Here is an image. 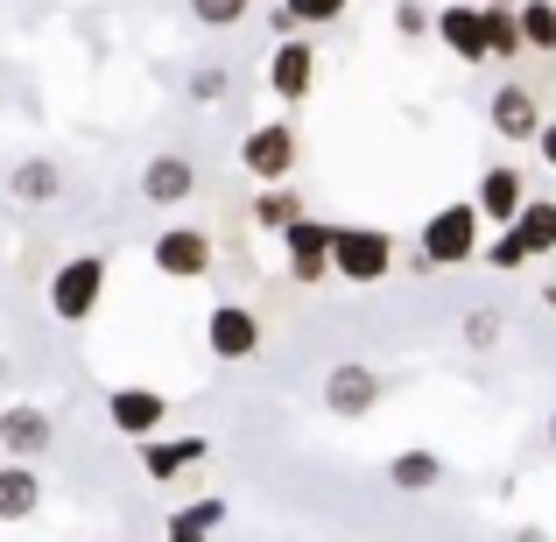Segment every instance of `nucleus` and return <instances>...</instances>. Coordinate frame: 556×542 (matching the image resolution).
Wrapping results in <instances>:
<instances>
[{"label": "nucleus", "mask_w": 556, "mask_h": 542, "mask_svg": "<svg viewBox=\"0 0 556 542\" xmlns=\"http://www.w3.org/2000/svg\"><path fill=\"white\" fill-rule=\"evenodd\" d=\"M521 42L529 50H556V0H521Z\"/></svg>", "instance_id": "24"}, {"label": "nucleus", "mask_w": 556, "mask_h": 542, "mask_svg": "<svg viewBox=\"0 0 556 542\" xmlns=\"http://www.w3.org/2000/svg\"><path fill=\"white\" fill-rule=\"evenodd\" d=\"M311 78H317V50L303 36H282L275 56H268V92L296 106V99H311Z\"/></svg>", "instance_id": "12"}, {"label": "nucleus", "mask_w": 556, "mask_h": 542, "mask_svg": "<svg viewBox=\"0 0 556 542\" xmlns=\"http://www.w3.org/2000/svg\"><path fill=\"white\" fill-rule=\"evenodd\" d=\"M240 163H247V177H254L261 190H268V184H282L289 169H296V127H282V121L254 127V135L240 141Z\"/></svg>", "instance_id": "6"}, {"label": "nucleus", "mask_w": 556, "mask_h": 542, "mask_svg": "<svg viewBox=\"0 0 556 542\" xmlns=\"http://www.w3.org/2000/svg\"><path fill=\"white\" fill-rule=\"evenodd\" d=\"M42 507V479H36V465H0V521H28Z\"/></svg>", "instance_id": "18"}, {"label": "nucleus", "mask_w": 556, "mask_h": 542, "mask_svg": "<svg viewBox=\"0 0 556 542\" xmlns=\"http://www.w3.org/2000/svg\"><path fill=\"white\" fill-rule=\"evenodd\" d=\"M493 268H501V275H515V268H529V247H521V232L515 226H507V232H493Z\"/></svg>", "instance_id": "27"}, {"label": "nucleus", "mask_w": 556, "mask_h": 542, "mask_svg": "<svg viewBox=\"0 0 556 542\" xmlns=\"http://www.w3.org/2000/svg\"><path fill=\"white\" fill-rule=\"evenodd\" d=\"M226 521V501L218 493H204V501H190L169 515V542H212V529Z\"/></svg>", "instance_id": "20"}, {"label": "nucleus", "mask_w": 556, "mask_h": 542, "mask_svg": "<svg viewBox=\"0 0 556 542\" xmlns=\"http://www.w3.org/2000/svg\"><path fill=\"white\" fill-rule=\"evenodd\" d=\"M149 261H155V275H169V282H198V275H212V232L169 226V232H155Z\"/></svg>", "instance_id": "5"}, {"label": "nucleus", "mask_w": 556, "mask_h": 542, "mask_svg": "<svg viewBox=\"0 0 556 542\" xmlns=\"http://www.w3.org/2000/svg\"><path fill=\"white\" fill-rule=\"evenodd\" d=\"M190 190H198V169H190V155H149V169H141V198L149 204H184Z\"/></svg>", "instance_id": "15"}, {"label": "nucleus", "mask_w": 556, "mask_h": 542, "mask_svg": "<svg viewBox=\"0 0 556 542\" xmlns=\"http://www.w3.org/2000/svg\"><path fill=\"white\" fill-rule=\"evenodd\" d=\"M247 8H254V0H190V14H198L204 28H232V22H247Z\"/></svg>", "instance_id": "25"}, {"label": "nucleus", "mask_w": 556, "mask_h": 542, "mask_svg": "<svg viewBox=\"0 0 556 542\" xmlns=\"http://www.w3.org/2000/svg\"><path fill=\"white\" fill-rule=\"evenodd\" d=\"M50 444H56L50 408H36V402H8V408H0V451H8L14 465H36Z\"/></svg>", "instance_id": "7"}, {"label": "nucleus", "mask_w": 556, "mask_h": 542, "mask_svg": "<svg viewBox=\"0 0 556 542\" xmlns=\"http://www.w3.org/2000/svg\"><path fill=\"white\" fill-rule=\"evenodd\" d=\"M190 99H198V106H218V99H226V71L198 64V71H190Z\"/></svg>", "instance_id": "28"}, {"label": "nucleus", "mask_w": 556, "mask_h": 542, "mask_svg": "<svg viewBox=\"0 0 556 542\" xmlns=\"http://www.w3.org/2000/svg\"><path fill=\"white\" fill-rule=\"evenodd\" d=\"M204 345H212V360H254L261 353V317L247 311V303H212Z\"/></svg>", "instance_id": "8"}, {"label": "nucleus", "mask_w": 556, "mask_h": 542, "mask_svg": "<svg viewBox=\"0 0 556 542\" xmlns=\"http://www.w3.org/2000/svg\"><path fill=\"white\" fill-rule=\"evenodd\" d=\"M437 36H444L451 56H465V64H486V8H472V0H451V8H437Z\"/></svg>", "instance_id": "13"}, {"label": "nucleus", "mask_w": 556, "mask_h": 542, "mask_svg": "<svg viewBox=\"0 0 556 542\" xmlns=\"http://www.w3.org/2000/svg\"><path fill=\"white\" fill-rule=\"evenodd\" d=\"M543 311H549V317H556V282H549V289H543Z\"/></svg>", "instance_id": "33"}, {"label": "nucleus", "mask_w": 556, "mask_h": 542, "mask_svg": "<svg viewBox=\"0 0 556 542\" xmlns=\"http://www.w3.org/2000/svg\"><path fill=\"white\" fill-rule=\"evenodd\" d=\"M535 149H543V163L556 169V121H543V135H535Z\"/></svg>", "instance_id": "31"}, {"label": "nucleus", "mask_w": 556, "mask_h": 542, "mask_svg": "<svg viewBox=\"0 0 556 542\" xmlns=\"http://www.w3.org/2000/svg\"><path fill=\"white\" fill-rule=\"evenodd\" d=\"M515 542H549V535L543 529H515Z\"/></svg>", "instance_id": "32"}, {"label": "nucleus", "mask_w": 556, "mask_h": 542, "mask_svg": "<svg viewBox=\"0 0 556 542\" xmlns=\"http://www.w3.org/2000/svg\"><path fill=\"white\" fill-rule=\"evenodd\" d=\"M479 204H437L430 226H422V268H458V261H479Z\"/></svg>", "instance_id": "1"}, {"label": "nucleus", "mask_w": 556, "mask_h": 542, "mask_svg": "<svg viewBox=\"0 0 556 542\" xmlns=\"http://www.w3.org/2000/svg\"><path fill=\"white\" fill-rule=\"evenodd\" d=\"M493 135H507V141L543 135V106H535L529 85H501V92H493Z\"/></svg>", "instance_id": "14"}, {"label": "nucleus", "mask_w": 556, "mask_h": 542, "mask_svg": "<svg viewBox=\"0 0 556 542\" xmlns=\"http://www.w3.org/2000/svg\"><path fill=\"white\" fill-rule=\"evenodd\" d=\"M394 28H402V36H422V28H437V14L422 8V0H402V8H394Z\"/></svg>", "instance_id": "30"}, {"label": "nucleus", "mask_w": 556, "mask_h": 542, "mask_svg": "<svg viewBox=\"0 0 556 542\" xmlns=\"http://www.w3.org/2000/svg\"><path fill=\"white\" fill-rule=\"evenodd\" d=\"M296 218H311V204H303L296 190L268 184V190H261V198H254V226H261V232H289V226H296Z\"/></svg>", "instance_id": "21"}, {"label": "nucleus", "mask_w": 556, "mask_h": 542, "mask_svg": "<svg viewBox=\"0 0 556 542\" xmlns=\"http://www.w3.org/2000/svg\"><path fill=\"white\" fill-rule=\"evenodd\" d=\"M465 345H479V353H486V345H501V317H493V311H472V317H465Z\"/></svg>", "instance_id": "29"}, {"label": "nucleus", "mask_w": 556, "mask_h": 542, "mask_svg": "<svg viewBox=\"0 0 556 542\" xmlns=\"http://www.w3.org/2000/svg\"><path fill=\"white\" fill-rule=\"evenodd\" d=\"M99 297H106V254H71L64 268L50 275V311L64 317V325H85V317L99 311Z\"/></svg>", "instance_id": "2"}, {"label": "nucleus", "mask_w": 556, "mask_h": 542, "mask_svg": "<svg viewBox=\"0 0 556 542\" xmlns=\"http://www.w3.org/2000/svg\"><path fill=\"white\" fill-rule=\"evenodd\" d=\"M331 232H339V226H325V218H296V226L282 232V247H289V275H296L303 289L331 275Z\"/></svg>", "instance_id": "10"}, {"label": "nucleus", "mask_w": 556, "mask_h": 542, "mask_svg": "<svg viewBox=\"0 0 556 542\" xmlns=\"http://www.w3.org/2000/svg\"><path fill=\"white\" fill-rule=\"evenodd\" d=\"M549 444H556V408H549Z\"/></svg>", "instance_id": "35"}, {"label": "nucleus", "mask_w": 556, "mask_h": 542, "mask_svg": "<svg viewBox=\"0 0 556 542\" xmlns=\"http://www.w3.org/2000/svg\"><path fill=\"white\" fill-rule=\"evenodd\" d=\"M394 268V240L380 226H339L331 232V275L345 282H380Z\"/></svg>", "instance_id": "3"}, {"label": "nucleus", "mask_w": 556, "mask_h": 542, "mask_svg": "<svg viewBox=\"0 0 556 542\" xmlns=\"http://www.w3.org/2000/svg\"><path fill=\"white\" fill-rule=\"evenodd\" d=\"M472 8H507V0H472Z\"/></svg>", "instance_id": "34"}, {"label": "nucleus", "mask_w": 556, "mask_h": 542, "mask_svg": "<svg viewBox=\"0 0 556 542\" xmlns=\"http://www.w3.org/2000/svg\"><path fill=\"white\" fill-rule=\"evenodd\" d=\"M106 423L121 437H135V444H149V437H163V423H169V402L155 388H113L106 394Z\"/></svg>", "instance_id": "9"}, {"label": "nucleus", "mask_w": 556, "mask_h": 542, "mask_svg": "<svg viewBox=\"0 0 556 542\" xmlns=\"http://www.w3.org/2000/svg\"><path fill=\"white\" fill-rule=\"evenodd\" d=\"M472 204H479V218H493V226L507 232V226L521 218V204H529V184H521L515 163H486V177H479Z\"/></svg>", "instance_id": "11"}, {"label": "nucleus", "mask_w": 556, "mask_h": 542, "mask_svg": "<svg viewBox=\"0 0 556 542\" xmlns=\"http://www.w3.org/2000/svg\"><path fill=\"white\" fill-rule=\"evenodd\" d=\"M190 465H204V437H149V444H141V472H149L155 487L190 472Z\"/></svg>", "instance_id": "16"}, {"label": "nucleus", "mask_w": 556, "mask_h": 542, "mask_svg": "<svg viewBox=\"0 0 556 542\" xmlns=\"http://www.w3.org/2000/svg\"><path fill=\"white\" fill-rule=\"evenodd\" d=\"M8 198L14 204H56L64 198V169H56L50 155H28V163L8 169Z\"/></svg>", "instance_id": "17"}, {"label": "nucleus", "mask_w": 556, "mask_h": 542, "mask_svg": "<svg viewBox=\"0 0 556 542\" xmlns=\"http://www.w3.org/2000/svg\"><path fill=\"white\" fill-rule=\"evenodd\" d=\"M289 14H296V28H331L345 14V0H282Z\"/></svg>", "instance_id": "26"}, {"label": "nucleus", "mask_w": 556, "mask_h": 542, "mask_svg": "<svg viewBox=\"0 0 556 542\" xmlns=\"http://www.w3.org/2000/svg\"><path fill=\"white\" fill-rule=\"evenodd\" d=\"M486 50L501 56V64L529 50V42H521V14H515V8H486Z\"/></svg>", "instance_id": "23"}, {"label": "nucleus", "mask_w": 556, "mask_h": 542, "mask_svg": "<svg viewBox=\"0 0 556 542\" xmlns=\"http://www.w3.org/2000/svg\"><path fill=\"white\" fill-rule=\"evenodd\" d=\"M325 408L339 423H359V416H374L380 408V366H367V360H339L325 374Z\"/></svg>", "instance_id": "4"}, {"label": "nucleus", "mask_w": 556, "mask_h": 542, "mask_svg": "<svg viewBox=\"0 0 556 542\" xmlns=\"http://www.w3.org/2000/svg\"><path fill=\"white\" fill-rule=\"evenodd\" d=\"M437 479H444V458H437V451H394V458H388V487L394 493H430L437 487Z\"/></svg>", "instance_id": "19"}, {"label": "nucleus", "mask_w": 556, "mask_h": 542, "mask_svg": "<svg viewBox=\"0 0 556 542\" xmlns=\"http://www.w3.org/2000/svg\"><path fill=\"white\" fill-rule=\"evenodd\" d=\"M515 232H521L529 254H556V198H529L521 218H515Z\"/></svg>", "instance_id": "22"}]
</instances>
